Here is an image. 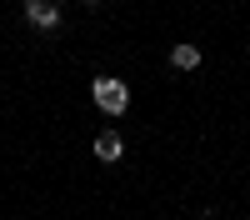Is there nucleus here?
<instances>
[{"instance_id":"f257e3e1","label":"nucleus","mask_w":250,"mask_h":220,"mask_svg":"<svg viewBox=\"0 0 250 220\" xmlns=\"http://www.w3.org/2000/svg\"><path fill=\"white\" fill-rule=\"evenodd\" d=\"M90 95H95V105L105 110V115H125V105H130V90H125V80H110V75H100L95 85H90Z\"/></svg>"},{"instance_id":"f03ea898","label":"nucleus","mask_w":250,"mask_h":220,"mask_svg":"<svg viewBox=\"0 0 250 220\" xmlns=\"http://www.w3.org/2000/svg\"><path fill=\"white\" fill-rule=\"evenodd\" d=\"M25 20L35 30H55L60 25V5L55 0H25Z\"/></svg>"},{"instance_id":"7ed1b4c3","label":"nucleus","mask_w":250,"mask_h":220,"mask_svg":"<svg viewBox=\"0 0 250 220\" xmlns=\"http://www.w3.org/2000/svg\"><path fill=\"white\" fill-rule=\"evenodd\" d=\"M95 155H100V160H120V155H125V140H120L115 130H100V135H95Z\"/></svg>"},{"instance_id":"20e7f679","label":"nucleus","mask_w":250,"mask_h":220,"mask_svg":"<svg viewBox=\"0 0 250 220\" xmlns=\"http://www.w3.org/2000/svg\"><path fill=\"white\" fill-rule=\"evenodd\" d=\"M170 65H175V70H195V65H200V45H190V40L175 45V50H170Z\"/></svg>"},{"instance_id":"39448f33","label":"nucleus","mask_w":250,"mask_h":220,"mask_svg":"<svg viewBox=\"0 0 250 220\" xmlns=\"http://www.w3.org/2000/svg\"><path fill=\"white\" fill-rule=\"evenodd\" d=\"M85 5H105V0H85Z\"/></svg>"}]
</instances>
